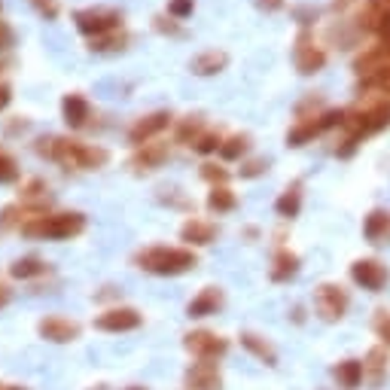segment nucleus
<instances>
[{"mask_svg": "<svg viewBox=\"0 0 390 390\" xmlns=\"http://www.w3.org/2000/svg\"><path fill=\"white\" fill-rule=\"evenodd\" d=\"M199 131H201V119L199 116H186V119L180 122V128H177V140H189L192 138V143H195V140L201 138Z\"/></svg>", "mask_w": 390, "mask_h": 390, "instance_id": "a878e982", "label": "nucleus"}, {"mask_svg": "<svg viewBox=\"0 0 390 390\" xmlns=\"http://www.w3.org/2000/svg\"><path fill=\"white\" fill-rule=\"evenodd\" d=\"M225 52H217V49H211V52H201L199 58L192 61V70L199 77H211V74H220V70L225 67Z\"/></svg>", "mask_w": 390, "mask_h": 390, "instance_id": "dca6fc26", "label": "nucleus"}, {"mask_svg": "<svg viewBox=\"0 0 390 390\" xmlns=\"http://www.w3.org/2000/svg\"><path fill=\"white\" fill-rule=\"evenodd\" d=\"M46 272H49V265L40 260V256H22V260H16L9 265V274H13L16 281H34Z\"/></svg>", "mask_w": 390, "mask_h": 390, "instance_id": "4468645a", "label": "nucleus"}, {"mask_svg": "<svg viewBox=\"0 0 390 390\" xmlns=\"http://www.w3.org/2000/svg\"><path fill=\"white\" fill-rule=\"evenodd\" d=\"M384 126H390V104H378L375 110H369L366 116H360V122H357L360 131H378Z\"/></svg>", "mask_w": 390, "mask_h": 390, "instance_id": "f3484780", "label": "nucleus"}, {"mask_svg": "<svg viewBox=\"0 0 390 390\" xmlns=\"http://www.w3.org/2000/svg\"><path fill=\"white\" fill-rule=\"evenodd\" d=\"M18 177V165L13 156H6V152H0V183H13Z\"/></svg>", "mask_w": 390, "mask_h": 390, "instance_id": "c85d7f7f", "label": "nucleus"}, {"mask_svg": "<svg viewBox=\"0 0 390 390\" xmlns=\"http://www.w3.org/2000/svg\"><path fill=\"white\" fill-rule=\"evenodd\" d=\"M326 55L321 52V49L308 46V37H299V46H296V67L302 70V74H314V70L323 67Z\"/></svg>", "mask_w": 390, "mask_h": 390, "instance_id": "f8f14e48", "label": "nucleus"}, {"mask_svg": "<svg viewBox=\"0 0 390 390\" xmlns=\"http://www.w3.org/2000/svg\"><path fill=\"white\" fill-rule=\"evenodd\" d=\"M37 333L46 338V342H55V345H67V342H77L79 333H83V326L77 321H67V317H43V321L37 323Z\"/></svg>", "mask_w": 390, "mask_h": 390, "instance_id": "0eeeda50", "label": "nucleus"}, {"mask_svg": "<svg viewBox=\"0 0 390 390\" xmlns=\"http://www.w3.org/2000/svg\"><path fill=\"white\" fill-rule=\"evenodd\" d=\"M128 390H143V387H128Z\"/></svg>", "mask_w": 390, "mask_h": 390, "instance_id": "49530a36", "label": "nucleus"}, {"mask_svg": "<svg viewBox=\"0 0 390 390\" xmlns=\"http://www.w3.org/2000/svg\"><path fill=\"white\" fill-rule=\"evenodd\" d=\"M171 122V113L168 110H156V113H147V116H140L135 126L128 128V143L131 147H143V143H150L156 135H162V131L168 128Z\"/></svg>", "mask_w": 390, "mask_h": 390, "instance_id": "423d86ee", "label": "nucleus"}, {"mask_svg": "<svg viewBox=\"0 0 390 390\" xmlns=\"http://www.w3.org/2000/svg\"><path fill=\"white\" fill-rule=\"evenodd\" d=\"M9 101H13V89H9L6 83H0V110H6Z\"/></svg>", "mask_w": 390, "mask_h": 390, "instance_id": "a19ab883", "label": "nucleus"}, {"mask_svg": "<svg viewBox=\"0 0 390 390\" xmlns=\"http://www.w3.org/2000/svg\"><path fill=\"white\" fill-rule=\"evenodd\" d=\"M86 229V213L79 211H61V213H30L25 223L18 225V232L28 238H46V241H65L77 238Z\"/></svg>", "mask_w": 390, "mask_h": 390, "instance_id": "f03ea898", "label": "nucleus"}, {"mask_svg": "<svg viewBox=\"0 0 390 390\" xmlns=\"http://www.w3.org/2000/svg\"><path fill=\"white\" fill-rule=\"evenodd\" d=\"M317 131H321V122H305V126H299V128H293V131H290V138H286V140H290V143H293V147H299V143H302V140H308V138H314V135H317Z\"/></svg>", "mask_w": 390, "mask_h": 390, "instance_id": "cd10ccee", "label": "nucleus"}, {"mask_svg": "<svg viewBox=\"0 0 390 390\" xmlns=\"http://www.w3.org/2000/svg\"><path fill=\"white\" fill-rule=\"evenodd\" d=\"M384 6H390V0H375V9H384Z\"/></svg>", "mask_w": 390, "mask_h": 390, "instance_id": "37998d69", "label": "nucleus"}, {"mask_svg": "<svg viewBox=\"0 0 390 390\" xmlns=\"http://www.w3.org/2000/svg\"><path fill=\"white\" fill-rule=\"evenodd\" d=\"M290 274H296V256H293V253H278V260H274V269H272V278H274V281H286Z\"/></svg>", "mask_w": 390, "mask_h": 390, "instance_id": "b1692460", "label": "nucleus"}, {"mask_svg": "<svg viewBox=\"0 0 390 390\" xmlns=\"http://www.w3.org/2000/svg\"><path fill=\"white\" fill-rule=\"evenodd\" d=\"M354 278L360 281L363 286H381V281H384V269L381 265H375V262H357L354 265Z\"/></svg>", "mask_w": 390, "mask_h": 390, "instance_id": "a211bd4d", "label": "nucleus"}, {"mask_svg": "<svg viewBox=\"0 0 390 390\" xmlns=\"http://www.w3.org/2000/svg\"><path fill=\"white\" fill-rule=\"evenodd\" d=\"M126 34L122 30H116V34H107V37H95V40H89V49L91 52H119L122 46H126Z\"/></svg>", "mask_w": 390, "mask_h": 390, "instance_id": "6ab92c4d", "label": "nucleus"}, {"mask_svg": "<svg viewBox=\"0 0 390 390\" xmlns=\"http://www.w3.org/2000/svg\"><path fill=\"white\" fill-rule=\"evenodd\" d=\"M247 143H250V138L247 135H235V138H229L220 147V156L225 159V162H232V159H238L244 150H247Z\"/></svg>", "mask_w": 390, "mask_h": 390, "instance_id": "5701e85b", "label": "nucleus"}, {"mask_svg": "<svg viewBox=\"0 0 390 390\" xmlns=\"http://www.w3.org/2000/svg\"><path fill=\"white\" fill-rule=\"evenodd\" d=\"M201 177L204 180H220V183H225V180H229V174H225L223 168H217V165H201Z\"/></svg>", "mask_w": 390, "mask_h": 390, "instance_id": "f704fd0d", "label": "nucleus"}, {"mask_svg": "<svg viewBox=\"0 0 390 390\" xmlns=\"http://www.w3.org/2000/svg\"><path fill=\"white\" fill-rule=\"evenodd\" d=\"M140 311L138 308H126V305H113L107 311H101L95 317V330L101 333H131L140 326Z\"/></svg>", "mask_w": 390, "mask_h": 390, "instance_id": "39448f33", "label": "nucleus"}, {"mask_svg": "<svg viewBox=\"0 0 390 390\" xmlns=\"http://www.w3.org/2000/svg\"><path fill=\"white\" fill-rule=\"evenodd\" d=\"M61 116H65V122L70 128H83L89 116H91V107L86 95H79V91H70V95L61 98Z\"/></svg>", "mask_w": 390, "mask_h": 390, "instance_id": "6e6552de", "label": "nucleus"}, {"mask_svg": "<svg viewBox=\"0 0 390 390\" xmlns=\"http://www.w3.org/2000/svg\"><path fill=\"white\" fill-rule=\"evenodd\" d=\"M9 302H13V290H9V284L0 281V311H4Z\"/></svg>", "mask_w": 390, "mask_h": 390, "instance_id": "ea45409f", "label": "nucleus"}, {"mask_svg": "<svg viewBox=\"0 0 390 390\" xmlns=\"http://www.w3.org/2000/svg\"><path fill=\"white\" fill-rule=\"evenodd\" d=\"M342 305H345V299L333 290V286H321V311L326 317H335L338 311H342Z\"/></svg>", "mask_w": 390, "mask_h": 390, "instance_id": "4be33fe9", "label": "nucleus"}, {"mask_svg": "<svg viewBox=\"0 0 390 390\" xmlns=\"http://www.w3.org/2000/svg\"><path fill=\"white\" fill-rule=\"evenodd\" d=\"M296 211H299V189L293 186L278 199V213L281 217H296Z\"/></svg>", "mask_w": 390, "mask_h": 390, "instance_id": "393cba45", "label": "nucleus"}, {"mask_svg": "<svg viewBox=\"0 0 390 390\" xmlns=\"http://www.w3.org/2000/svg\"><path fill=\"white\" fill-rule=\"evenodd\" d=\"M220 147H223V143H220V138H217V135H201L199 140H195V150L204 152V156H208V152H217Z\"/></svg>", "mask_w": 390, "mask_h": 390, "instance_id": "7c9ffc66", "label": "nucleus"}, {"mask_svg": "<svg viewBox=\"0 0 390 390\" xmlns=\"http://www.w3.org/2000/svg\"><path fill=\"white\" fill-rule=\"evenodd\" d=\"M262 171H265V162L262 159H256V162H250L247 168H241L244 177H256V174H262Z\"/></svg>", "mask_w": 390, "mask_h": 390, "instance_id": "58836bf2", "label": "nucleus"}, {"mask_svg": "<svg viewBox=\"0 0 390 390\" xmlns=\"http://www.w3.org/2000/svg\"><path fill=\"white\" fill-rule=\"evenodd\" d=\"M74 22H77L79 34H86L89 40H95V37L116 34L119 25H122V16L116 13V9H77Z\"/></svg>", "mask_w": 390, "mask_h": 390, "instance_id": "20e7f679", "label": "nucleus"}, {"mask_svg": "<svg viewBox=\"0 0 390 390\" xmlns=\"http://www.w3.org/2000/svg\"><path fill=\"white\" fill-rule=\"evenodd\" d=\"M30 4H34L37 13L46 16L49 22H52V18H58V4H55V0H30Z\"/></svg>", "mask_w": 390, "mask_h": 390, "instance_id": "473e14b6", "label": "nucleus"}, {"mask_svg": "<svg viewBox=\"0 0 390 390\" xmlns=\"http://www.w3.org/2000/svg\"><path fill=\"white\" fill-rule=\"evenodd\" d=\"M9 390H25V387H9Z\"/></svg>", "mask_w": 390, "mask_h": 390, "instance_id": "a18cd8bd", "label": "nucleus"}, {"mask_svg": "<svg viewBox=\"0 0 390 390\" xmlns=\"http://www.w3.org/2000/svg\"><path fill=\"white\" fill-rule=\"evenodd\" d=\"M135 262L143 272L168 278V274H183V272L195 269V253L183 250V247H147L135 256Z\"/></svg>", "mask_w": 390, "mask_h": 390, "instance_id": "7ed1b4c3", "label": "nucleus"}, {"mask_svg": "<svg viewBox=\"0 0 390 390\" xmlns=\"http://www.w3.org/2000/svg\"><path fill=\"white\" fill-rule=\"evenodd\" d=\"M192 6H195V0H168V16L186 18V16H192Z\"/></svg>", "mask_w": 390, "mask_h": 390, "instance_id": "c756f323", "label": "nucleus"}, {"mask_svg": "<svg viewBox=\"0 0 390 390\" xmlns=\"http://www.w3.org/2000/svg\"><path fill=\"white\" fill-rule=\"evenodd\" d=\"M186 347L195 357H201V360H213V357H220L225 351V342L213 333H192L186 335Z\"/></svg>", "mask_w": 390, "mask_h": 390, "instance_id": "9d476101", "label": "nucleus"}, {"mask_svg": "<svg viewBox=\"0 0 390 390\" xmlns=\"http://www.w3.org/2000/svg\"><path fill=\"white\" fill-rule=\"evenodd\" d=\"M186 384H189V390H220V375L211 363H199L189 369Z\"/></svg>", "mask_w": 390, "mask_h": 390, "instance_id": "9b49d317", "label": "nucleus"}, {"mask_svg": "<svg viewBox=\"0 0 390 390\" xmlns=\"http://www.w3.org/2000/svg\"><path fill=\"white\" fill-rule=\"evenodd\" d=\"M165 159H168V143H143V147H138L135 156H131L128 165L135 171H152Z\"/></svg>", "mask_w": 390, "mask_h": 390, "instance_id": "1a4fd4ad", "label": "nucleus"}, {"mask_svg": "<svg viewBox=\"0 0 390 390\" xmlns=\"http://www.w3.org/2000/svg\"><path fill=\"white\" fill-rule=\"evenodd\" d=\"M235 192H229L225 186H213L211 195H208V208L211 211H217V213H225V211H232L235 208Z\"/></svg>", "mask_w": 390, "mask_h": 390, "instance_id": "aec40b11", "label": "nucleus"}, {"mask_svg": "<svg viewBox=\"0 0 390 390\" xmlns=\"http://www.w3.org/2000/svg\"><path fill=\"white\" fill-rule=\"evenodd\" d=\"M375 83H378V89L390 91V67H378V74H375Z\"/></svg>", "mask_w": 390, "mask_h": 390, "instance_id": "4c0bfd02", "label": "nucleus"}, {"mask_svg": "<svg viewBox=\"0 0 390 390\" xmlns=\"http://www.w3.org/2000/svg\"><path fill=\"white\" fill-rule=\"evenodd\" d=\"M152 28H156L159 34H180V28L174 25V22H168L165 16H156V18H152Z\"/></svg>", "mask_w": 390, "mask_h": 390, "instance_id": "c9c22d12", "label": "nucleus"}, {"mask_svg": "<svg viewBox=\"0 0 390 390\" xmlns=\"http://www.w3.org/2000/svg\"><path fill=\"white\" fill-rule=\"evenodd\" d=\"M37 152L65 168H79V171H98L110 162V152L104 147H91V143L74 138H40Z\"/></svg>", "mask_w": 390, "mask_h": 390, "instance_id": "f257e3e1", "label": "nucleus"}, {"mask_svg": "<svg viewBox=\"0 0 390 390\" xmlns=\"http://www.w3.org/2000/svg\"><path fill=\"white\" fill-rule=\"evenodd\" d=\"M223 305V293L217 286H208L201 290L195 299L189 302V317H208V314H217V308Z\"/></svg>", "mask_w": 390, "mask_h": 390, "instance_id": "ddd939ff", "label": "nucleus"}, {"mask_svg": "<svg viewBox=\"0 0 390 390\" xmlns=\"http://www.w3.org/2000/svg\"><path fill=\"white\" fill-rule=\"evenodd\" d=\"M384 225H387V213H381V211H375V213H372V217H369V223H366V235H369V238H375V235H378V232H381V229H384Z\"/></svg>", "mask_w": 390, "mask_h": 390, "instance_id": "2f4dec72", "label": "nucleus"}, {"mask_svg": "<svg viewBox=\"0 0 390 390\" xmlns=\"http://www.w3.org/2000/svg\"><path fill=\"white\" fill-rule=\"evenodd\" d=\"M180 238L189 241V244H211L213 238H217V229H213L211 223H204V220H189L180 229Z\"/></svg>", "mask_w": 390, "mask_h": 390, "instance_id": "2eb2a0df", "label": "nucleus"}, {"mask_svg": "<svg viewBox=\"0 0 390 390\" xmlns=\"http://www.w3.org/2000/svg\"><path fill=\"white\" fill-rule=\"evenodd\" d=\"M342 119H345V113H342V110H330V113H323L321 128H333V126H338Z\"/></svg>", "mask_w": 390, "mask_h": 390, "instance_id": "e433bc0d", "label": "nucleus"}, {"mask_svg": "<svg viewBox=\"0 0 390 390\" xmlns=\"http://www.w3.org/2000/svg\"><path fill=\"white\" fill-rule=\"evenodd\" d=\"M241 345L247 347L250 354H256V357H260L262 363H274V351H272V347L262 342L260 335H250V333H247V335H241Z\"/></svg>", "mask_w": 390, "mask_h": 390, "instance_id": "412c9836", "label": "nucleus"}, {"mask_svg": "<svg viewBox=\"0 0 390 390\" xmlns=\"http://www.w3.org/2000/svg\"><path fill=\"white\" fill-rule=\"evenodd\" d=\"M40 199H46V183L40 180V177H30L25 186H22V201H40Z\"/></svg>", "mask_w": 390, "mask_h": 390, "instance_id": "bb28decb", "label": "nucleus"}, {"mask_svg": "<svg viewBox=\"0 0 390 390\" xmlns=\"http://www.w3.org/2000/svg\"><path fill=\"white\" fill-rule=\"evenodd\" d=\"M0 390H9V387H6V384H0Z\"/></svg>", "mask_w": 390, "mask_h": 390, "instance_id": "c03bdc74", "label": "nucleus"}, {"mask_svg": "<svg viewBox=\"0 0 390 390\" xmlns=\"http://www.w3.org/2000/svg\"><path fill=\"white\" fill-rule=\"evenodd\" d=\"M338 375L345 378V384H347V387H354V384H357V378H360V366H357V363H345L342 369H338Z\"/></svg>", "mask_w": 390, "mask_h": 390, "instance_id": "72a5a7b5", "label": "nucleus"}, {"mask_svg": "<svg viewBox=\"0 0 390 390\" xmlns=\"http://www.w3.org/2000/svg\"><path fill=\"white\" fill-rule=\"evenodd\" d=\"M260 6H262V9H281L284 0H260Z\"/></svg>", "mask_w": 390, "mask_h": 390, "instance_id": "79ce46f5", "label": "nucleus"}]
</instances>
